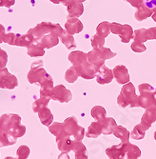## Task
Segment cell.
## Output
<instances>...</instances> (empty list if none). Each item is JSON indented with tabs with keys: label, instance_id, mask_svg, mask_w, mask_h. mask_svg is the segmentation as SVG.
I'll return each instance as SVG.
<instances>
[{
	"label": "cell",
	"instance_id": "obj_1",
	"mask_svg": "<svg viewBox=\"0 0 156 159\" xmlns=\"http://www.w3.org/2000/svg\"><path fill=\"white\" fill-rule=\"evenodd\" d=\"M0 129L16 138L26 134V127L21 124V117L16 113H5L0 117Z\"/></svg>",
	"mask_w": 156,
	"mask_h": 159
},
{
	"label": "cell",
	"instance_id": "obj_2",
	"mask_svg": "<svg viewBox=\"0 0 156 159\" xmlns=\"http://www.w3.org/2000/svg\"><path fill=\"white\" fill-rule=\"evenodd\" d=\"M117 104L121 108H126V107L138 108L139 107L138 95L136 94L135 87L132 83L129 82L122 87L121 92L117 97Z\"/></svg>",
	"mask_w": 156,
	"mask_h": 159
},
{
	"label": "cell",
	"instance_id": "obj_3",
	"mask_svg": "<svg viewBox=\"0 0 156 159\" xmlns=\"http://www.w3.org/2000/svg\"><path fill=\"white\" fill-rule=\"evenodd\" d=\"M138 89L140 92L138 96L139 107L156 111V94L153 87L149 83H143L139 85Z\"/></svg>",
	"mask_w": 156,
	"mask_h": 159
},
{
	"label": "cell",
	"instance_id": "obj_4",
	"mask_svg": "<svg viewBox=\"0 0 156 159\" xmlns=\"http://www.w3.org/2000/svg\"><path fill=\"white\" fill-rule=\"evenodd\" d=\"M116 56V52L110 51V49L103 47L101 49H93L87 53L88 62L93 65L96 69L105 64L107 59H111Z\"/></svg>",
	"mask_w": 156,
	"mask_h": 159
},
{
	"label": "cell",
	"instance_id": "obj_5",
	"mask_svg": "<svg viewBox=\"0 0 156 159\" xmlns=\"http://www.w3.org/2000/svg\"><path fill=\"white\" fill-rule=\"evenodd\" d=\"M29 33H31L36 40L40 39L42 36H44L51 33H56L59 34V37L63 32L62 27L58 23H51V22H41L37 26L33 29H30Z\"/></svg>",
	"mask_w": 156,
	"mask_h": 159
},
{
	"label": "cell",
	"instance_id": "obj_6",
	"mask_svg": "<svg viewBox=\"0 0 156 159\" xmlns=\"http://www.w3.org/2000/svg\"><path fill=\"white\" fill-rule=\"evenodd\" d=\"M63 125L65 133L75 141H82L84 136L86 135L85 129L78 125V121L74 116H70L65 119Z\"/></svg>",
	"mask_w": 156,
	"mask_h": 159
},
{
	"label": "cell",
	"instance_id": "obj_7",
	"mask_svg": "<svg viewBox=\"0 0 156 159\" xmlns=\"http://www.w3.org/2000/svg\"><path fill=\"white\" fill-rule=\"evenodd\" d=\"M49 74L46 71V70L43 68V61L38 60L34 61L32 66L31 70L28 74V80L31 84H41L47 77Z\"/></svg>",
	"mask_w": 156,
	"mask_h": 159
},
{
	"label": "cell",
	"instance_id": "obj_8",
	"mask_svg": "<svg viewBox=\"0 0 156 159\" xmlns=\"http://www.w3.org/2000/svg\"><path fill=\"white\" fill-rule=\"evenodd\" d=\"M110 33L113 34H118L121 38L122 43H129L133 38V29L130 25H122L120 23H110Z\"/></svg>",
	"mask_w": 156,
	"mask_h": 159
},
{
	"label": "cell",
	"instance_id": "obj_9",
	"mask_svg": "<svg viewBox=\"0 0 156 159\" xmlns=\"http://www.w3.org/2000/svg\"><path fill=\"white\" fill-rule=\"evenodd\" d=\"M51 99L59 101L60 103H68L73 99V93L64 85H57L53 87Z\"/></svg>",
	"mask_w": 156,
	"mask_h": 159
},
{
	"label": "cell",
	"instance_id": "obj_10",
	"mask_svg": "<svg viewBox=\"0 0 156 159\" xmlns=\"http://www.w3.org/2000/svg\"><path fill=\"white\" fill-rule=\"evenodd\" d=\"M18 86V80L16 76L11 75L8 69H0V88L12 90Z\"/></svg>",
	"mask_w": 156,
	"mask_h": 159
},
{
	"label": "cell",
	"instance_id": "obj_11",
	"mask_svg": "<svg viewBox=\"0 0 156 159\" xmlns=\"http://www.w3.org/2000/svg\"><path fill=\"white\" fill-rule=\"evenodd\" d=\"M62 4L67 7L69 17H79L84 12L83 3L78 0H63Z\"/></svg>",
	"mask_w": 156,
	"mask_h": 159
},
{
	"label": "cell",
	"instance_id": "obj_12",
	"mask_svg": "<svg viewBox=\"0 0 156 159\" xmlns=\"http://www.w3.org/2000/svg\"><path fill=\"white\" fill-rule=\"evenodd\" d=\"M95 77H96L97 83L100 84V85L109 84L113 80V78H114V76H113L112 70L109 69L105 64L96 70Z\"/></svg>",
	"mask_w": 156,
	"mask_h": 159
},
{
	"label": "cell",
	"instance_id": "obj_13",
	"mask_svg": "<svg viewBox=\"0 0 156 159\" xmlns=\"http://www.w3.org/2000/svg\"><path fill=\"white\" fill-rule=\"evenodd\" d=\"M75 70H76L77 74L80 77H82L84 79L91 80V79H93L95 77L97 69L93 65L90 64L89 62H86L83 65L75 67Z\"/></svg>",
	"mask_w": 156,
	"mask_h": 159
},
{
	"label": "cell",
	"instance_id": "obj_14",
	"mask_svg": "<svg viewBox=\"0 0 156 159\" xmlns=\"http://www.w3.org/2000/svg\"><path fill=\"white\" fill-rule=\"evenodd\" d=\"M106 153L109 159H125L126 156V143H119L106 150Z\"/></svg>",
	"mask_w": 156,
	"mask_h": 159
},
{
	"label": "cell",
	"instance_id": "obj_15",
	"mask_svg": "<svg viewBox=\"0 0 156 159\" xmlns=\"http://www.w3.org/2000/svg\"><path fill=\"white\" fill-rule=\"evenodd\" d=\"M65 29L69 34L74 35L76 34H80L83 31L84 26H83V23L77 17L68 16L67 21L65 23Z\"/></svg>",
	"mask_w": 156,
	"mask_h": 159
},
{
	"label": "cell",
	"instance_id": "obj_16",
	"mask_svg": "<svg viewBox=\"0 0 156 159\" xmlns=\"http://www.w3.org/2000/svg\"><path fill=\"white\" fill-rule=\"evenodd\" d=\"M112 71H113V76H114V78L116 79L118 84L125 85L130 82L131 77L129 75V70H127L126 66L118 65L112 70Z\"/></svg>",
	"mask_w": 156,
	"mask_h": 159
},
{
	"label": "cell",
	"instance_id": "obj_17",
	"mask_svg": "<svg viewBox=\"0 0 156 159\" xmlns=\"http://www.w3.org/2000/svg\"><path fill=\"white\" fill-rule=\"evenodd\" d=\"M37 41L40 43V45L44 49H51L58 45L59 34L56 33H51V34H48L44 36H42Z\"/></svg>",
	"mask_w": 156,
	"mask_h": 159
},
{
	"label": "cell",
	"instance_id": "obj_18",
	"mask_svg": "<svg viewBox=\"0 0 156 159\" xmlns=\"http://www.w3.org/2000/svg\"><path fill=\"white\" fill-rule=\"evenodd\" d=\"M56 143H57L58 150L61 152H67L68 153V152L73 151L74 140L69 135L66 134V135L60 137L59 139H56Z\"/></svg>",
	"mask_w": 156,
	"mask_h": 159
},
{
	"label": "cell",
	"instance_id": "obj_19",
	"mask_svg": "<svg viewBox=\"0 0 156 159\" xmlns=\"http://www.w3.org/2000/svg\"><path fill=\"white\" fill-rule=\"evenodd\" d=\"M69 61L73 64V66L74 67H77V66H80V65H83L86 62H88V59H87V53L84 52H81V51H74V52H72L69 56Z\"/></svg>",
	"mask_w": 156,
	"mask_h": 159
},
{
	"label": "cell",
	"instance_id": "obj_20",
	"mask_svg": "<svg viewBox=\"0 0 156 159\" xmlns=\"http://www.w3.org/2000/svg\"><path fill=\"white\" fill-rule=\"evenodd\" d=\"M35 41V37L28 32L26 34H16L15 46L18 47H30Z\"/></svg>",
	"mask_w": 156,
	"mask_h": 159
},
{
	"label": "cell",
	"instance_id": "obj_21",
	"mask_svg": "<svg viewBox=\"0 0 156 159\" xmlns=\"http://www.w3.org/2000/svg\"><path fill=\"white\" fill-rule=\"evenodd\" d=\"M100 122L103 126L102 134L105 135L112 134L113 132H114V129H116V127L118 126L116 121L112 117H105L104 119L100 120Z\"/></svg>",
	"mask_w": 156,
	"mask_h": 159
},
{
	"label": "cell",
	"instance_id": "obj_22",
	"mask_svg": "<svg viewBox=\"0 0 156 159\" xmlns=\"http://www.w3.org/2000/svg\"><path fill=\"white\" fill-rule=\"evenodd\" d=\"M38 117L40 122L44 126L50 127L53 123V114L51 113V110L48 109L47 107L41 109L38 112Z\"/></svg>",
	"mask_w": 156,
	"mask_h": 159
},
{
	"label": "cell",
	"instance_id": "obj_23",
	"mask_svg": "<svg viewBox=\"0 0 156 159\" xmlns=\"http://www.w3.org/2000/svg\"><path fill=\"white\" fill-rule=\"evenodd\" d=\"M102 129H103V126L100 121L92 122L88 128L86 136L89 138H97L102 134Z\"/></svg>",
	"mask_w": 156,
	"mask_h": 159
},
{
	"label": "cell",
	"instance_id": "obj_24",
	"mask_svg": "<svg viewBox=\"0 0 156 159\" xmlns=\"http://www.w3.org/2000/svg\"><path fill=\"white\" fill-rule=\"evenodd\" d=\"M52 89H53V80L51 76L49 75L48 77L40 84V96L51 97Z\"/></svg>",
	"mask_w": 156,
	"mask_h": 159
},
{
	"label": "cell",
	"instance_id": "obj_25",
	"mask_svg": "<svg viewBox=\"0 0 156 159\" xmlns=\"http://www.w3.org/2000/svg\"><path fill=\"white\" fill-rule=\"evenodd\" d=\"M156 121V111L147 109L141 118V124H143L148 129Z\"/></svg>",
	"mask_w": 156,
	"mask_h": 159
},
{
	"label": "cell",
	"instance_id": "obj_26",
	"mask_svg": "<svg viewBox=\"0 0 156 159\" xmlns=\"http://www.w3.org/2000/svg\"><path fill=\"white\" fill-rule=\"evenodd\" d=\"M73 151L75 152V159H88V157H89L87 148L85 147L82 141L74 140Z\"/></svg>",
	"mask_w": 156,
	"mask_h": 159
},
{
	"label": "cell",
	"instance_id": "obj_27",
	"mask_svg": "<svg viewBox=\"0 0 156 159\" xmlns=\"http://www.w3.org/2000/svg\"><path fill=\"white\" fill-rule=\"evenodd\" d=\"M153 13V11L149 9L145 4H142L139 8H137V11L134 13V18L137 21H143L149 17H150Z\"/></svg>",
	"mask_w": 156,
	"mask_h": 159
},
{
	"label": "cell",
	"instance_id": "obj_28",
	"mask_svg": "<svg viewBox=\"0 0 156 159\" xmlns=\"http://www.w3.org/2000/svg\"><path fill=\"white\" fill-rule=\"evenodd\" d=\"M28 55L31 57H38V56H43L45 54V49L40 45V43L35 39V41L33 44L28 47Z\"/></svg>",
	"mask_w": 156,
	"mask_h": 159
},
{
	"label": "cell",
	"instance_id": "obj_29",
	"mask_svg": "<svg viewBox=\"0 0 156 159\" xmlns=\"http://www.w3.org/2000/svg\"><path fill=\"white\" fill-rule=\"evenodd\" d=\"M114 136L118 139H120L121 143H127L130 142V137H131V133L127 131V129L123 127V126H117L116 129L113 132Z\"/></svg>",
	"mask_w": 156,
	"mask_h": 159
},
{
	"label": "cell",
	"instance_id": "obj_30",
	"mask_svg": "<svg viewBox=\"0 0 156 159\" xmlns=\"http://www.w3.org/2000/svg\"><path fill=\"white\" fill-rule=\"evenodd\" d=\"M59 38L61 39V42L66 46V48L68 50H72V49H74L76 47V43H75L74 38V35L69 34L67 31L63 30Z\"/></svg>",
	"mask_w": 156,
	"mask_h": 159
},
{
	"label": "cell",
	"instance_id": "obj_31",
	"mask_svg": "<svg viewBox=\"0 0 156 159\" xmlns=\"http://www.w3.org/2000/svg\"><path fill=\"white\" fill-rule=\"evenodd\" d=\"M49 131H50L51 134H52L56 137V139H59L60 137H62V136L67 134L65 133L63 123H60V122H53L49 127Z\"/></svg>",
	"mask_w": 156,
	"mask_h": 159
},
{
	"label": "cell",
	"instance_id": "obj_32",
	"mask_svg": "<svg viewBox=\"0 0 156 159\" xmlns=\"http://www.w3.org/2000/svg\"><path fill=\"white\" fill-rule=\"evenodd\" d=\"M147 131H148V129L143 124L139 123L133 128L132 132L131 133V137L135 140H142V139H144Z\"/></svg>",
	"mask_w": 156,
	"mask_h": 159
},
{
	"label": "cell",
	"instance_id": "obj_33",
	"mask_svg": "<svg viewBox=\"0 0 156 159\" xmlns=\"http://www.w3.org/2000/svg\"><path fill=\"white\" fill-rule=\"evenodd\" d=\"M16 141H17V138L6 134L0 129V148L15 145Z\"/></svg>",
	"mask_w": 156,
	"mask_h": 159
},
{
	"label": "cell",
	"instance_id": "obj_34",
	"mask_svg": "<svg viewBox=\"0 0 156 159\" xmlns=\"http://www.w3.org/2000/svg\"><path fill=\"white\" fill-rule=\"evenodd\" d=\"M126 156L127 158H139L141 156V150L133 144L126 143Z\"/></svg>",
	"mask_w": 156,
	"mask_h": 159
},
{
	"label": "cell",
	"instance_id": "obj_35",
	"mask_svg": "<svg viewBox=\"0 0 156 159\" xmlns=\"http://www.w3.org/2000/svg\"><path fill=\"white\" fill-rule=\"evenodd\" d=\"M91 116L95 119V121H100L107 117V111L104 107L102 106H95L91 111Z\"/></svg>",
	"mask_w": 156,
	"mask_h": 159
},
{
	"label": "cell",
	"instance_id": "obj_36",
	"mask_svg": "<svg viewBox=\"0 0 156 159\" xmlns=\"http://www.w3.org/2000/svg\"><path fill=\"white\" fill-rule=\"evenodd\" d=\"M110 33V23L109 21H103L96 28V34L106 38Z\"/></svg>",
	"mask_w": 156,
	"mask_h": 159
},
{
	"label": "cell",
	"instance_id": "obj_37",
	"mask_svg": "<svg viewBox=\"0 0 156 159\" xmlns=\"http://www.w3.org/2000/svg\"><path fill=\"white\" fill-rule=\"evenodd\" d=\"M51 100V97L48 96H40L39 99L35 100L33 103V111L34 112H38L41 109H43L48 106Z\"/></svg>",
	"mask_w": 156,
	"mask_h": 159
},
{
	"label": "cell",
	"instance_id": "obj_38",
	"mask_svg": "<svg viewBox=\"0 0 156 159\" xmlns=\"http://www.w3.org/2000/svg\"><path fill=\"white\" fill-rule=\"evenodd\" d=\"M79 75L77 74V71L75 70L74 66H72L70 68H69L65 74V80L69 83H74L77 79H78Z\"/></svg>",
	"mask_w": 156,
	"mask_h": 159
},
{
	"label": "cell",
	"instance_id": "obj_39",
	"mask_svg": "<svg viewBox=\"0 0 156 159\" xmlns=\"http://www.w3.org/2000/svg\"><path fill=\"white\" fill-rule=\"evenodd\" d=\"M91 46H92L93 49H101L105 45V38L95 34L91 37Z\"/></svg>",
	"mask_w": 156,
	"mask_h": 159
},
{
	"label": "cell",
	"instance_id": "obj_40",
	"mask_svg": "<svg viewBox=\"0 0 156 159\" xmlns=\"http://www.w3.org/2000/svg\"><path fill=\"white\" fill-rule=\"evenodd\" d=\"M146 32H147V29H144V28L135 30L134 34H133V39L137 40V41H139L141 43H145L146 41H148Z\"/></svg>",
	"mask_w": 156,
	"mask_h": 159
},
{
	"label": "cell",
	"instance_id": "obj_41",
	"mask_svg": "<svg viewBox=\"0 0 156 159\" xmlns=\"http://www.w3.org/2000/svg\"><path fill=\"white\" fill-rule=\"evenodd\" d=\"M30 152H31L30 148L28 147V146L23 145V146H20L18 148V150L16 152V155L20 159H27L28 157H29V155H30Z\"/></svg>",
	"mask_w": 156,
	"mask_h": 159
},
{
	"label": "cell",
	"instance_id": "obj_42",
	"mask_svg": "<svg viewBox=\"0 0 156 159\" xmlns=\"http://www.w3.org/2000/svg\"><path fill=\"white\" fill-rule=\"evenodd\" d=\"M131 50H132L133 52H137V53L144 52H146V50H147V47L144 45V43H141V42H139V41H137V40H133V43L131 44Z\"/></svg>",
	"mask_w": 156,
	"mask_h": 159
},
{
	"label": "cell",
	"instance_id": "obj_43",
	"mask_svg": "<svg viewBox=\"0 0 156 159\" xmlns=\"http://www.w3.org/2000/svg\"><path fill=\"white\" fill-rule=\"evenodd\" d=\"M15 41H16V34L12 33H8L4 34L3 37V42L7 43L9 45L15 46Z\"/></svg>",
	"mask_w": 156,
	"mask_h": 159
},
{
	"label": "cell",
	"instance_id": "obj_44",
	"mask_svg": "<svg viewBox=\"0 0 156 159\" xmlns=\"http://www.w3.org/2000/svg\"><path fill=\"white\" fill-rule=\"evenodd\" d=\"M7 63H8V54L5 51L0 49V69L6 68Z\"/></svg>",
	"mask_w": 156,
	"mask_h": 159
},
{
	"label": "cell",
	"instance_id": "obj_45",
	"mask_svg": "<svg viewBox=\"0 0 156 159\" xmlns=\"http://www.w3.org/2000/svg\"><path fill=\"white\" fill-rule=\"evenodd\" d=\"M147 34V39L149 40H156V27L149 28L146 32Z\"/></svg>",
	"mask_w": 156,
	"mask_h": 159
},
{
	"label": "cell",
	"instance_id": "obj_46",
	"mask_svg": "<svg viewBox=\"0 0 156 159\" xmlns=\"http://www.w3.org/2000/svg\"><path fill=\"white\" fill-rule=\"evenodd\" d=\"M144 4L151 11H156V0H144Z\"/></svg>",
	"mask_w": 156,
	"mask_h": 159
},
{
	"label": "cell",
	"instance_id": "obj_47",
	"mask_svg": "<svg viewBox=\"0 0 156 159\" xmlns=\"http://www.w3.org/2000/svg\"><path fill=\"white\" fill-rule=\"evenodd\" d=\"M16 3V0H0V7L10 8Z\"/></svg>",
	"mask_w": 156,
	"mask_h": 159
},
{
	"label": "cell",
	"instance_id": "obj_48",
	"mask_svg": "<svg viewBox=\"0 0 156 159\" xmlns=\"http://www.w3.org/2000/svg\"><path fill=\"white\" fill-rule=\"evenodd\" d=\"M126 1L134 8H139L142 4H144V0H126Z\"/></svg>",
	"mask_w": 156,
	"mask_h": 159
},
{
	"label": "cell",
	"instance_id": "obj_49",
	"mask_svg": "<svg viewBox=\"0 0 156 159\" xmlns=\"http://www.w3.org/2000/svg\"><path fill=\"white\" fill-rule=\"evenodd\" d=\"M4 34H5V28L2 24H0V44L3 42Z\"/></svg>",
	"mask_w": 156,
	"mask_h": 159
},
{
	"label": "cell",
	"instance_id": "obj_50",
	"mask_svg": "<svg viewBox=\"0 0 156 159\" xmlns=\"http://www.w3.org/2000/svg\"><path fill=\"white\" fill-rule=\"evenodd\" d=\"M57 159H70V157H69V155L67 152H61L58 155V158Z\"/></svg>",
	"mask_w": 156,
	"mask_h": 159
},
{
	"label": "cell",
	"instance_id": "obj_51",
	"mask_svg": "<svg viewBox=\"0 0 156 159\" xmlns=\"http://www.w3.org/2000/svg\"><path fill=\"white\" fill-rule=\"evenodd\" d=\"M50 1L54 3V4H59V3H62L63 0H50Z\"/></svg>",
	"mask_w": 156,
	"mask_h": 159
},
{
	"label": "cell",
	"instance_id": "obj_52",
	"mask_svg": "<svg viewBox=\"0 0 156 159\" xmlns=\"http://www.w3.org/2000/svg\"><path fill=\"white\" fill-rule=\"evenodd\" d=\"M151 17H152L153 21H155V22H156V11H153V13H152Z\"/></svg>",
	"mask_w": 156,
	"mask_h": 159
},
{
	"label": "cell",
	"instance_id": "obj_53",
	"mask_svg": "<svg viewBox=\"0 0 156 159\" xmlns=\"http://www.w3.org/2000/svg\"><path fill=\"white\" fill-rule=\"evenodd\" d=\"M4 159H20V158H18V157H11V156H8V157H5Z\"/></svg>",
	"mask_w": 156,
	"mask_h": 159
},
{
	"label": "cell",
	"instance_id": "obj_54",
	"mask_svg": "<svg viewBox=\"0 0 156 159\" xmlns=\"http://www.w3.org/2000/svg\"><path fill=\"white\" fill-rule=\"evenodd\" d=\"M78 1H80V2H82V3H83V2L86 1V0H78Z\"/></svg>",
	"mask_w": 156,
	"mask_h": 159
},
{
	"label": "cell",
	"instance_id": "obj_55",
	"mask_svg": "<svg viewBox=\"0 0 156 159\" xmlns=\"http://www.w3.org/2000/svg\"><path fill=\"white\" fill-rule=\"evenodd\" d=\"M154 139H155V140H156V132H155V133H154Z\"/></svg>",
	"mask_w": 156,
	"mask_h": 159
},
{
	"label": "cell",
	"instance_id": "obj_56",
	"mask_svg": "<svg viewBox=\"0 0 156 159\" xmlns=\"http://www.w3.org/2000/svg\"><path fill=\"white\" fill-rule=\"evenodd\" d=\"M127 159H138V158H127Z\"/></svg>",
	"mask_w": 156,
	"mask_h": 159
},
{
	"label": "cell",
	"instance_id": "obj_57",
	"mask_svg": "<svg viewBox=\"0 0 156 159\" xmlns=\"http://www.w3.org/2000/svg\"><path fill=\"white\" fill-rule=\"evenodd\" d=\"M154 93H155V94H156V88H155V89H154Z\"/></svg>",
	"mask_w": 156,
	"mask_h": 159
}]
</instances>
